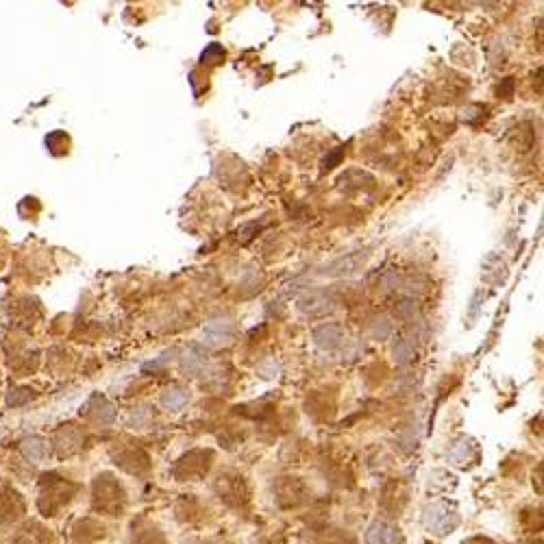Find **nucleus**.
<instances>
[{"instance_id":"nucleus-1","label":"nucleus","mask_w":544,"mask_h":544,"mask_svg":"<svg viewBox=\"0 0 544 544\" xmlns=\"http://www.w3.org/2000/svg\"><path fill=\"white\" fill-rule=\"evenodd\" d=\"M94 503L96 509L107 511L109 516H120V511L125 509V492L120 488V483L113 481L111 477H98L94 486Z\"/></svg>"},{"instance_id":"nucleus-2","label":"nucleus","mask_w":544,"mask_h":544,"mask_svg":"<svg viewBox=\"0 0 544 544\" xmlns=\"http://www.w3.org/2000/svg\"><path fill=\"white\" fill-rule=\"evenodd\" d=\"M460 525V514L446 503H434L425 511V527L436 536H446Z\"/></svg>"},{"instance_id":"nucleus-3","label":"nucleus","mask_w":544,"mask_h":544,"mask_svg":"<svg viewBox=\"0 0 544 544\" xmlns=\"http://www.w3.org/2000/svg\"><path fill=\"white\" fill-rule=\"evenodd\" d=\"M211 460H214V455H211V450H192L188 453V455H183L176 466H174V477L178 481H190V479H198L203 477L209 466H211Z\"/></svg>"},{"instance_id":"nucleus-4","label":"nucleus","mask_w":544,"mask_h":544,"mask_svg":"<svg viewBox=\"0 0 544 544\" xmlns=\"http://www.w3.org/2000/svg\"><path fill=\"white\" fill-rule=\"evenodd\" d=\"M216 492H218V497H220L227 505H231V507L244 505L246 499H249V492H246V486H244V481H242V477H239V475H229V472L218 477V481H216Z\"/></svg>"},{"instance_id":"nucleus-5","label":"nucleus","mask_w":544,"mask_h":544,"mask_svg":"<svg viewBox=\"0 0 544 544\" xmlns=\"http://www.w3.org/2000/svg\"><path fill=\"white\" fill-rule=\"evenodd\" d=\"M275 492H277V501L283 507H294V505H298L300 501L305 499V486L298 479H294V477H283L277 483Z\"/></svg>"},{"instance_id":"nucleus-6","label":"nucleus","mask_w":544,"mask_h":544,"mask_svg":"<svg viewBox=\"0 0 544 544\" xmlns=\"http://www.w3.org/2000/svg\"><path fill=\"white\" fill-rule=\"evenodd\" d=\"M366 544H401V531L387 521H375L366 531Z\"/></svg>"},{"instance_id":"nucleus-7","label":"nucleus","mask_w":544,"mask_h":544,"mask_svg":"<svg viewBox=\"0 0 544 544\" xmlns=\"http://www.w3.org/2000/svg\"><path fill=\"white\" fill-rule=\"evenodd\" d=\"M235 334V327L229 322V320H214L209 322L205 327V344L209 346H220V344H227Z\"/></svg>"},{"instance_id":"nucleus-8","label":"nucleus","mask_w":544,"mask_h":544,"mask_svg":"<svg viewBox=\"0 0 544 544\" xmlns=\"http://www.w3.org/2000/svg\"><path fill=\"white\" fill-rule=\"evenodd\" d=\"M298 307L310 316H322L334 310V303H331V298L324 292H310L298 300Z\"/></svg>"},{"instance_id":"nucleus-9","label":"nucleus","mask_w":544,"mask_h":544,"mask_svg":"<svg viewBox=\"0 0 544 544\" xmlns=\"http://www.w3.org/2000/svg\"><path fill=\"white\" fill-rule=\"evenodd\" d=\"M314 340L320 348L334 351L342 344V327L340 324H322L314 331Z\"/></svg>"},{"instance_id":"nucleus-10","label":"nucleus","mask_w":544,"mask_h":544,"mask_svg":"<svg viewBox=\"0 0 544 544\" xmlns=\"http://www.w3.org/2000/svg\"><path fill=\"white\" fill-rule=\"evenodd\" d=\"M115 460H118L115 464H120L125 470L135 472V475H142V472L148 470V458H146V453L140 450V448H129V453L123 450Z\"/></svg>"},{"instance_id":"nucleus-11","label":"nucleus","mask_w":544,"mask_h":544,"mask_svg":"<svg viewBox=\"0 0 544 544\" xmlns=\"http://www.w3.org/2000/svg\"><path fill=\"white\" fill-rule=\"evenodd\" d=\"M475 455H477V446H475V442L470 438H462L460 442H455V444H453V448H450V453H448L450 462L460 464V466L470 462Z\"/></svg>"},{"instance_id":"nucleus-12","label":"nucleus","mask_w":544,"mask_h":544,"mask_svg":"<svg viewBox=\"0 0 544 544\" xmlns=\"http://www.w3.org/2000/svg\"><path fill=\"white\" fill-rule=\"evenodd\" d=\"M48 542H50L48 531L42 529V527H35V525L22 529V531L16 536V540H13V544H48Z\"/></svg>"},{"instance_id":"nucleus-13","label":"nucleus","mask_w":544,"mask_h":544,"mask_svg":"<svg viewBox=\"0 0 544 544\" xmlns=\"http://www.w3.org/2000/svg\"><path fill=\"white\" fill-rule=\"evenodd\" d=\"M188 399H190V397H188V392H186V390L174 387V390H168V392H166L164 399H162V403H164L168 409L178 412V409H183V407H186Z\"/></svg>"},{"instance_id":"nucleus-14","label":"nucleus","mask_w":544,"mask_h":544,"mask_svg":"<svg viewBox=\"0 0 544 544\" xmlns=\"http://www.w3.org/2000/svg\"><path fill=\"white\" fill-rule=\"evenodd\" d=\"M133 544H166V538L159 529L148 527L133 533Z\"/></svg>"},{"instance_id":"nucleus-15","label":"nucleus","mask_w":544,"mask_h":544,"mask_svg":"<svg viewBox=\"0 0 544 544\" xmlns=\"http://www.w3.org/2000/svg\"><path fill=\"white\" fill-rule=\"evenodd\" d=\"M395 359H397V364H407V361L414 359V346H412L409 340H405V338L397 340V344H395Z\"/></svg>"},{"instance_id":"nucleus-16","label":"nucleus","mask_w":544,"mask_h":544,"mask_svg":"<svg viewBox=\"0 0 544 544\" xmlns=\"http://www.w3.org/2000/svg\"><path fill=\"white\" fill-rule=\"evenodd\" d=\"M203 366H205V357H203V353H200L198 348H192V351L186 353V357H183V368H186L188 373H198Z\"/></svg>"},{"instance_id":"nucleus-17","label":"nucleus","mask_w":544,"mask_h":544,"mask_svg":"<svg viewBox=\"0 0 544 544\" xmlns=\"http://www.w3.org/2000/svg\"><path fill=\"white\" fill-rule=\"evenodd\" d=\"M222 59H225V48H222L220 44H211V46L203 52L200 62H203V64H220Z\"/></svg>"},{"instance_id":"nucleus-18","label":"nucleus","mask_w":544,"mask_h":544,"mask_svg":"<svg viewBox=\"0 0 544 544\" xmlns=\"http://www.w3.org/2000/svg\"><path fill=\"white\" fill-rule=\"evenodd\" d=\"M373 334H375L379 340H383V338H387V336L392 334V324L387 322V318H379V320L375 322V327H373Z\"/></svg>"},{"instance_id":"nucleus-19","label":"nucleus","mask_w":544,"mask_h":544,"mask_svg":"<svg viewBox=\"0 0 544 544\" xmlns=\"http://www.w3.org/2000/svg\"><path fill=\"white\" fill-rule=\"evenodd\" d=\"M464 544H494V542H492V540H488V538H483V536H475V538L466 540Z\"/></svg>"}]
</instances>
